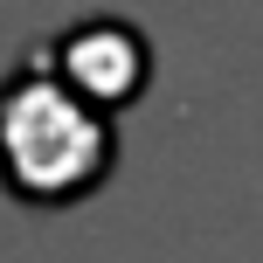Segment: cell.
I'll return each instance as SVG.
<instances>
[{
	"label": "cell",
	"mask_w": 263,
	"mask_h": 263,
	"mask_svg": "<svg viewBox=\"0 0 263 263\" xmlns=\"http://www.w3.org/2000/svg\"><path fill=\"white\" fill-rule=\"evenodd\" d=\"M118 166V118L83 104L42 55L0 77V194L21 208H77Z\"/></svg>",
	"instance_id": "6da1fadb"
},
{
	"label": "cell",
	"mask_w": 263,
	"mask_h": 263,
	"mask_svg": "<svg viewBox=\"0 0 263 263\" xmlns=\"http://www.w3.org/2000/svg\"><path fill=\"white\" fill-rule=\"evenodd\" d=\"M35 55L83 97V104L111 111V118L132 111L145 90H153V42H145V28L125 21V14H77V21H69L63 35H49Z\"/></svg>",
	"instance_id": "7a4b0ae2"
}]
</instances>
